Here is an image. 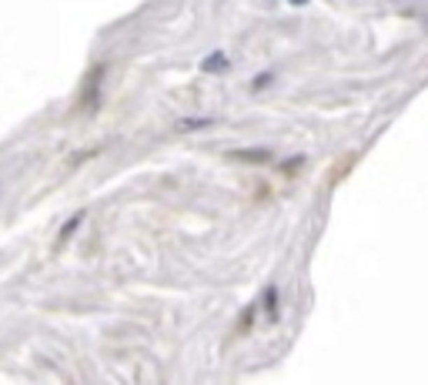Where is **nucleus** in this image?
I'll use <instances>...</instances> for the list:
<instances>
[{"instance_id": "obj_2", "label": "nucleus", "mask_w": 428, "mask_h": 385, "mask_svg": "<svg viewBox=\"0 0 428 385\" xmlns=\"http://www.w3.org/2000/svg\"><path fill=\"white\" fill-rule=\"evenodd\" d=\"M80 221H84V211H77V215H71L67 221H64V228H61V234H57V245H64L71 234H74L77 228H80Z\"/></svg>"}, {"instance_id": "obj_4", "label": "nucleus", "mask_w": 428, "mask_h": 385, "mask_svg": "<svg viewBox=\"0 0 428 385\" xmlns=\"http://www.w3.org/2000/svg\"><path fill=\"white\" fill-rule=\"evenodd\" d=\"M264 308H268V318L275 322V318H278V288H275V285L264 292Z\"/></svg>"}, {"instance_id": "obj_3", "label": "nucleus", "mask_w": 428, "mask_h": 385, "mask_svg": "<svg viewBox=\"0 0 428 385\" xmlns=\"http://www.w3.org/2000/svg\"><path fill=\"white\" fill-rule=\"evenodd\" d=\"M224 67H228V57H224V54H211V57H204V64H201V71H208V74H211V71H224Z\"/></svg>"}, {"instance_id": "obj_6", "label": "nucleus", "mask_w": 428, "mask_h": 385, "mask_svg": "<svg viewBox=\"0 0 428 385\" xmlns=\"http://www.w3.org/2000/svg\"><path fill=\"white\" fill-rule=\"evenodd\" d=\"M211 124V118H201V121H181V127L187 131V127H208Z\"/></svg>"}, {"instance_id": "obj_7", "label": "nucleus", "mask_w": 428, "mask_h": 385, "mask_svg": "<svg viewBox=\"0 0 428 385\" xmlns=\"http://www.w3.org/2000/svg\"><path fill=\"white\" fill-rule=\"evenodd\" d=\"M298 4H305V0H298Z\"/></svg>"}, {"instance_id": "obj_1", "label": "nucleus", "mask_w": 428, "mask_h": 385, "mask_svg": "<svg viewBox=\"0 0 428 385\" xmlns=\"http://www.w3.org/2000/svg\"><path fill=\"white\" fill-rule=\"evenodd\" d=\"M107 64H94L87 80H84V91H80V111H94L101 101V80H104Z\"/></svg>"}, {"instance_id": "obj_5", "label": "nucleus", "mask_w": 428, "mask_h": 385, "mask_svg": "<svg viewBox=\"0 0 428 385\" xmlns=\"http://www.w3.org/2000/svg\"><path fill=\"white\" fill-rule=\"evenodd\" d=\"M234 158H245V161H268V151H234Z\"/></svg>"}]
</instances>
